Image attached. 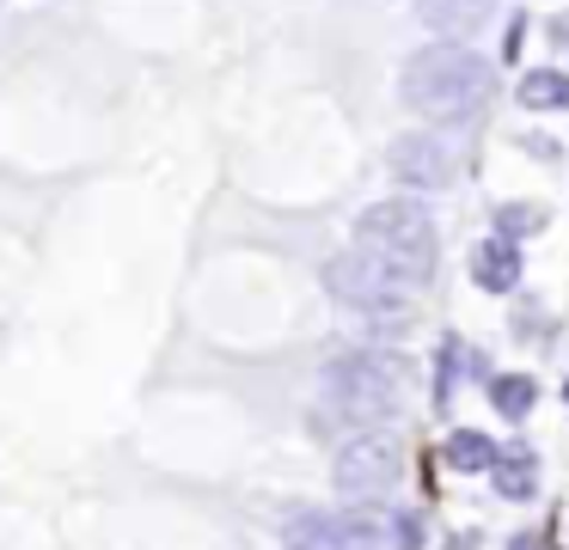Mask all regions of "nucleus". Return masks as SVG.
<instances>
[{
    "label": "nucleus",
    "mask_w": 569,
    "mask_h": 550,
    "mask_svg": "<svg viewBox=\"0 0 569 550\" xmlns=\"http://www.w3.org/2000/svg\"><path fill=\"white\" fill-rule=\"evenodd\" d=\"M398 98L422 122H466L496 98V61L466 43H422L398 68Z\"/></svg>",
    "instance_id": "obj_1"
},
{
    "label": "nucleus",
    "mask_w": 569,
    "mask_h": 550,
    "mask_svg": "<svg viewBox=\"0 0 569 550\" xmlns=\"http://www.w3.org/2000/svg\"><path fill=\"white\" fill-rule=\"evenodd\" d=\"M356 251H368L380 269H392L405 288H429L435 263H441V227L422 202H373L356 214Z\"/></svg>",
    "instance_id": "obj_2"
},
{
    "label": "nucleus",
    "mask_w": 569,
    "mask_h": 550,
    "mask_svg": "<svg viewBox=\"0 0 569 550\" xmlns=\"http://www.w3.org/2000/svg\"><path fill=\"white\" fill-rule=\"evenodd\" d=\"M405 398V361L386 349H343L325 361V403H331L343 422H386Z\"/></svg>",
    "instance_id": "obj_3"
},
{
    "label": "nucleus",
    "mask_w": 569,
    "mask_h": 550,
    "mask_svg": "<svg viewBox=\"0 0 569 550\" xmlns=\"http://www.w3.org/2000/svg\"><path fill=\"white\" fill-rule=\"evenodd\" d=\"M331 483L349 501H380L405 483V440L392 428H356L331 459Z\"/></svg>",
    "instance_id": "obj_4"
},
{
    "label": "nucleus",
    "mask_w": 569,
    "mask_h": 550,
    "mask_svg": "<svg viewBox=\"0 0 569 550\" xmlns=\"http://www.w3.org/2000/svg\"><path fill=\"white\" fill-rule=\"evenodd\" d=\"M325 293H331L343 312H361V318H405L410 300H417V288H405L392 269H380L368 251H356V244L325 263Z\"/></svg>",
    "instance_id": "obj_5"
},
{
    "label": "nucleus",
    "mask_w": 569,
    "mask_h": 550,
    "mask_svg": "<svg viewBox=\"0 0 569 550\" xmlns=\"http://www.w3.org/2000/svg\"><path fill=\"white\" fill-rule=\"evenodd\" d=\"M386 526L361 508H300L282 526V550H380Z\"/></svg>",
    "instance_id": "obj_6"
},
{
    "label": "nucleus",
    "mask_w": 569,
    "mask_h": 550,
    "mask_svg": "<svg viewBox=\"0 0 569 550\" xmlns=\"http://www.w3.org/2000/svg\"><path fill=\"white\" fill-rule=\"evenodd\" d=\"M386 171H392L405 190H447L453 183V147L441 141L435 129H410L386 147Z\"/></svg>",
    "instance_id": "obj_7"
},
{
    "label": "nucleus",
    "mask_w": 569,
    "mask_h": 550,
    "mask_svg": "<svg viewBox=\"0 0 569 550\" xmlns=\"http://www.w3.org/2000/svg\"><path fill=\"white\" fill-rule=\"evenodd\" d=\"M471 281H478L483 293H508V288H520V244L515 239H483V244H471Z\"/></svg>",
    "instance_id": "obj_8"
},
{
    "label": "nucleus",
    "mask_w": 569,
    "mask_h": 550,
    "mask_svg": "<svg viewBox=\"0 0 569 550\" xmlns=\"http://www.w3.org/2000/svg\"><path fill=\"white\" fill-rule=\"evenodd\" d=\"M490 12H496V0H417V19L429 24V31H441L447 43H453L459 31H478Z\"/></svg>",
    "instance_id": "obj_9"
},
{
    "label": "nucleus",
    "mask_w": 569,
    "mask_h": 550,
    "mask_svg": "<svg viewBox=\"0 0 569 550\" xmlns=\"http://www.w3.org/2000/svg\"><path fill=\"white\" fill-rule=\"evenodd\" d=\"M490 483L502 501H532L539 496V459H532L527 447H502L490 464Z\"/></svg>",
    "instance_id": "obj_10"
},
{
    "label": "nucleus",
    "mask_w": 569,
    "mask_h": 550,
    "mask_svg": "<svg viewBox=\"0 0 569 550\" xmlns=\"http://www.w3.org/2000/svg\"><path fill=\"white\" fill-rule=\"evenodd\" d=\"M483 398H490V410L502 422H527L532 403H539V379L532 373H490L483 379Z\"/></svg>",
    "instance_id": "obj_11"
},
{
    "label": "nucleus",
    "mask_w": 569,
    "mask_h": 550,
    "mask_svg": "<svg viewBox=\"0 0 569 550\" xmlns=\"http://www.w3.org/2000/svg\"><path fill=\"white\" fill-rule=\"evenodd\" d=\"M496 440L483 434V428H453L447 434V447H441V459H447V471H466V477H490V464H496Z\"/></svg>",
    "instance_id": "obj_12"
},
{
    "label": "nucleus",
    "mask_w": 569,
    "mask_h": 550,
    "mask_svg": "<svg viewBox=\"0 0 569 550\" xmlns=\"http://www.w3.org/2000/svg\"><path fill=\"white\" fill-rule=\"evenodd\" d=\"M520 104H527V110H569V73L563 68L520 73Z\"/></svg>",
    "instance_id": "obj_13"
},
{
    "label": "nucleus",
    "mask_w": 569,
    "mask_h": 550,
    "mask_svg": "<svg viewBox=\"0 0 569 550\" xmlns=\"http://www.w3.org/2000/svg\"><path fill=\"white\" fill-rule=\"evenodd\" d=\"M539 227H545L539 202H502L496 208V232H502V239H527V232H539Z\"/></svg>",
    "instance_id": "obj_14"
},
{
    "label": "nucleus",
    "mask_w": 569,
    "mask_h": 550,
    "mask_svg": "<svg viewBox=\"0 0 569 550\" xmlns=\"http://www.w3.org/2000/svg\"><path fill=\"white\" fill-rule=\"evenodd\" d=\"M392 544H398V550H422V520H417L410 508L392 513Z\"/></svg>",
    "instance_id": "obj_15"
}]
</instances>
